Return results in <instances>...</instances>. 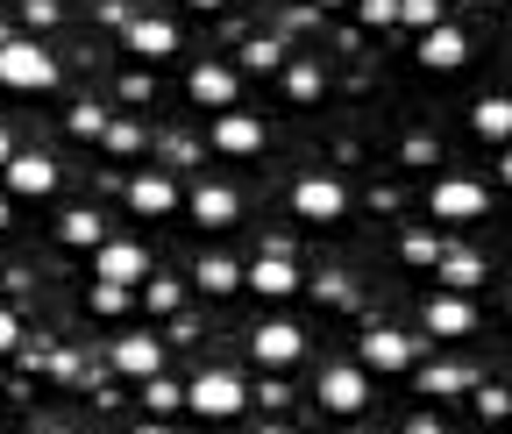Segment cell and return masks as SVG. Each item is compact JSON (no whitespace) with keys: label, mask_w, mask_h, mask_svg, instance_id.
Listing matches in <instances>:
<instances>
[{"label":"cell","mask_w":512,"mask_h":434,"mask_svg":"<svg viewBox=\"0 0 512 434\" xmlns=\"http://www.w3.org/2000/svg\"><path fill=\"white\" fill-rule=\"evenodd\" d=\"M0 86L8 93H50L57 86V57L43 50V43H0Z\"/></svg>","instance_id":"cell-1"},{"label":"cell","mask_w":512,"mask_h":434,"mask_svg":"<svg viewBox=\"0 0 512 434\" xmlns=\"http://www.w3.org/2000/svg\"><path fill=\"white\" fill-rule=\"evenodd\" d=\"M185 406L200 420H235V413H249V392H242L235 370H200V378L185 385Z\"/></svg>","instance_id":"cell-2"},{"label":"cell","mask_w":512,"mask_h":434,"mask_svg":"<svg viewBox=\"0 0 512 434\" xmlns=\"http://www.w3.org/2000/svg\"><path fill=\"white\" fill-rule=\"evenodd\" d=\"M292 214H299V221H313V228H335V221L349 214L342 178H320V171H313V178H299V185H292Z\"/></svg>","instance_id":"cell-3"},{"label":"cell","mask_w":512,"mask_h":434,"mask_svg":"<svg viewBox=\"0 0 512 434\" xmlns=\"http://www.w3.org/2000/svg\"><path fill=\"white\" fill-rule=\"evenodd\" d=\"M427 207H434V221H456V228H463V221H484V214H491V193H484L477 178H441Z\"/></svg>","instance_id":"cell-4"},{"label":"cell","mask_w":512,"mask_h":434,"mask_svg":"<svg viewBox=\"0 0 512 434\" xmlns=\"http://www.w3.org/2000/svg\"><path fill=\"white\" fill-rule=\"evenodd\" d=\"M249 356L264 363V370H292L306 356V328L292 321H264V328H249Z\"/></svg>","instance_id":"cell-5"},{"label":"cell","mask_w":512,"mask_h":434,"mask_svg":"<svg viewBox=\"0 0 512 434\" xmlns=\"http://www.w3.org/2000/svg\"><path fill=\"white\" fill-rule=\"evenodd\" d=\"M128 214H136V221H171L178 214V185L164 171H136V178H128Z\"/></svg>","instance_id":"cell-6"},{"label":"cell","mask_w":512,"mask_h":434,"mask_svg":"<svg viewBox=\"0 0 512 434\" xmlns=\"http://www.w3.org/2000/svg\"><path fill=\"white\" fill-rule=\"evenodd\" d=\"M363 399H370L363 363H335L328 378H320V406H328V413H363Z\"/></svg>","instance_id":"cell-7"},{"label":"cell","mask_w":512,"mask_h":434,"mask_svg":"<svg viewBox=\"0 0 512 434\" xmlns=\"http://www.w3.org/2000/svg\"><path fill=\"white\" fill-rule=\"evenodd\" d=\"M0 178H8V193H15V200H43V193H57V164H50L43 150H22Z\"/></svg>","instance_id":"cell-8"},{"label":"cell","mask_w":512,"mask_h":434,"mask_svg":"<svg viewBox=\"0 0 512 434\" xmlns=\"http://www.w3.org/2000/svg\"><path fill=\"white\" fill-rule=\"evenodd\" d=\"M214 150L221 157H256V150H264V121H256V114H214Z\"/></svg>","instance_id":"cell-9"},{"label":"cell","mask_w":512,"mask_h":434,"mask_svg":"<svg viewBox=\"0 0 512 434\" xmlns=\"http://www.w3.org/2000/svg\"><path fill=\"white\" fill-rule=\"evenodd\" d=\"M93 278H107V285H136V278H150V257L136 250V242H100V250H93Z\"/></svg>","instance_id":"cell-10"},{"label":"cell","mask_w":512,"mask_h":434,"mask_svg":"<svg viewBox=\"0 0 512 434\" xmlns=\"http://www.w3.org/2000/svg\"><path fill=\"white\" fill-rule=\"evenodd\" d=\"M427 335H441V342H463V335H477V306L463 299V292H448V299H434L427 306Z\"/></svg>","instance_id":"cell-11"},{"label":"cell","mask_w":512,"mask_h":434,"mask_svg":"<svg viewBox=\"0 0 512 434\" xmlns=\"http://www.w3.org/2000/svg\"><path fill=\"white\" fill-rule=\"evenodd\" d=\"M299 285H306V271H299L292 257H256V264H249V292H256V299H292Z\"/></svg>","instance_id":"cell-12"},{"label":"cell","mask_w":512,"mask_h":434,"mask_svg":"<svg viewBox=\"0 0 512 434\" xmlns=\"http://www.w3.org/2000/svg\"><path fill=\"white\" fill-rule=\"evenodd\" d=\"M413 335H399V328H370L363 335V370H413Z\"/></svg>","instance_id":"cell-13"},{"label":"cell","mask_w":512,"mask_h":434,"mask_svg":"<svg viewBox=\"0 0 512 434\" xmlns=\"http://www.w3.org/2000/svg\"><path fill=\"white\" fill-rule=\"evenodd\" d=\"M228 221H242L235 185H192V228H228Z\"/></svg>","instance_id":"cell-14"},{"label":"cell","mask_w":512,"mask_h":434,"mask_svg":"<svg viewBox=\"0 0 512 434\" xmlns=\"http://www.w3.org/2000/svg\"><path fill=\"white\" fill-rule=\"evenodd\" d=\"M114 370H121V378H157V370H164V349H157V335H121L114 342Z\"/></svg>","instance_id":"cell-15"},{"label":"cell","mask_w":512,"mask_h":434,"mask_svg":"<svg viewBox=\"0 0 512 434\" xmlns=\"http://www.w3.org/2000/svg\"><path fill=\"white\" fill-rule=\"evenodd\" d=\"M463 57H470V36H463V29H448V22H441V29L420 36V65H427V72H456Z\"/></svg>","instance_id":"cell-16"},{"label":"cell","mask_w":512,"mask_h":434,"mask_svg":"<svg viewBox=\"0 0 512 434\" xmlns=\"http://www.w3.org/2000/svg\"><path fill=\"white\" fill-rule=\"evenodd\" d=\"M185 93L200 100V107H214V114H228V107H235V72H228V65H192Z\"/></svg>","instance_id":"cell-17"},{"label":"cell","mask_w":512,"mask_h":434,"mask_svg":"<svg viewBox=\"0 0 512 434\" xmlns=\"http://www.w3.org/2000/svg\"><path fill=\"white\" fill-rule=\"evenodd\" d=\"M128 50L157 65V57H171V50H178V29H171V22H157V15H143V22H128Z\"/></svg>","instance_id":"cell-18"},{"label":"cell","mask_w":512,"mask_h":434,"mask_svg":"<svg viewBox=\"0 0 512 434\" xmlns=\"http://www.w3.org/2000/svg\"><path fill=\"white\" fill-rule=\"evenodd\" d=\"M470 129H477L484 143H512V100H505V93L477 100V107H470Z\"/></svg>","instance_id":"cell-19"},{"label":"cell","mask_w":512,"mask_h":434,"mask_svg":"<svg viewBox=\"0 0 512 434\" xmlns=\"http://www.w3.org/2000/svg\"><path fill=\"white\" fill-rule=\"evenodd\" d=\"M57 242H64V250H100L107 228H100V214H93V207H72V214L57 221Z\"/></svg>","instance_id":"cell-20"},{"label":"cell","mask_w":512,"mask_h":434,"mask_svg":"<svg viewBox=\"0 0 512 434\" xmlns=\"http://www.w3.org/2000/svg\"><path fill=\"white\" fill-rule=\"evenodd\" d=\"M242 278H249V271H242V264H228V257H200V264H192V285L214 292V299H221V292H235Z\"/></svg>","instance_id":"cell-21"},{"label":"cell","mask_w":512,"mask_h":434,"mask_svg":"<svg viewBox=\"0 0 512 434\" xmlns=\"http://www.w3.org/2000/svg\"><path fill=\"white\" fill-rule=\"evenodd\" d=\"M441 285H448V292H477V285H484V257L448 250V257H441Z\"/></svg>","instance_id":"cell-22"},{"label":"cell","mask_w":512,"mask_h":434,"mask_svg":"<svg viewBox=\"0 0 512 434\" xmlns=\"http://www.w3.org/2000/svg\"><path fill=\"white\" fill-rule=\"evenodd\" d=\"M242 65H249V72H285V43H278V36H249V43H242Z\"/></svg>","instance_id":"cell-23"},{"label":"cell","mask_w":512,"mask_h":434,"mask_svg":"<svg viewBox=\"0 0 512 434\" xmlns=\"http://www.w3.org/2000/svg\"><path fill=\"white\" fill-rule=\"evenodd\" d=\"M399 257H406V264H420V271H441V257H448V250H441L434 235H420V228H413V235H399Z\"/></svg>","instance_id":"cell-24"},{"label":"cell","mask_w":512,"mask_h":434,"mask_svg":"<svg viewBox=\"0 0 512 434\" xmlns=\"http://www.w3.org/2000/svg\"><path fill=\"white\" fill-rule=\"evenodd\" d=\"M143 406L164 420V413H178V406H185V385H171V378H150V385H143Z\"/></svg>","instance_id":"cell-25"},{"label":"cell","mask_w":512,"mask_h":434,"mask_svg":"<svg viewBox=\"0 0 512 434\" xmlns=\"http://www.w3.org/2000/svg\"><path fill=\"white\" fill-rule=\"evenodd\" d=\"M285 93L292 100H320V72L313 65H285Z\"/></svg>","instance_id":"cell-26"},{"label":"cell","mask_w":512,"mask_h":434,"mask_svg":"<svg viewBox=\"0 0 512 434\" xmlns=\"http://www.w3.org/2000/svg\"><path fill=\"white\" fill-rule=\"evenodd\" d=\"M399 22H413V29H441V0H399Z\"/></svg>","instance_id":"cell-27"},{"label":"cell","mask_w":512,"mask_h":434,"mask_svg":"<svg viewBox=\"0 0 512 434\" xmlns=\"http://www.w3.org/2000/svg\"><path fill=\"white\" fill-rule=\"evenodd\" d=\"M114 121H107V107H72V136H107Z\"/></svg>","instance_id":"cell-28"},{"label":"cell","mask_w":512,"mask_h":434,"mask_svg":"<svg viewBox=\"0 0 512 434\" xmlns=\"http://www.w3.org/2000/svg\"><path fill=\"white\" fill-rule=\"evenodd\" d=\"M128 292H136V285H93V314H121V306H128Z\"/></svg>","instance_id":"cell-29"},{"label":"cell","mask_w":512,"mask_h":434,"mask_svg":"<svg viewBox=\"0 0 512 434\" xmlns=\"http://www.w3.org/2000/svg\"><path fill=\"white\" fill-rule=\"evenodd\" d=\"M107 150H143V129H136V121H114V129H107Z\"/></svg>","instance_id":"cell-30"},{"label":"cell","mask_w":512,"mask_h":434,"mask_svg":"<svg viewBox=\"0 0 512 434\" xmlns=\"http://www.w3.org/2000/svg\"><path fill=\"white\" fill-rule=\"evenodd\" d=\"M477 406H484V420H505V413H512V392H498V385H484V392H477Z\"/></svg>","instance_id":"cell-31"},{"label":"cell","mask_w":512,"mask_h":434,"mask_svg":"<svg viewBox=\"0 0 512 434\" xmlns=\"http://www.w3.org/2000/svg\"><path fill=\"white\" fill-rule=\"evenodd\" d=\"M356 8H363V22H377V29L399 22V0H356Z\"/></svg>","instance_id":"cell-32"},{"label":"cell","mask_w":512,"mask_h":434,"mask_svg":"<svg viewBox=\"0 0 512 434\" xmlns=\"http://www.w3.org/2000/svg\"><path fill=\"white\" fill-rule=\"evenodd\" d=\"M178 299H185V292H178L171 278H157V285H150V306H157V314H171V306H178Z\"/></svg>","instance_id":"cell-33"},{"label":"cell","mask_w":512,"mask_h":434,"mask_svg":"<svg viewBox=\"0 0 512 434\" xmlns=\"http://www.w3.org/2000/svg\"><path fill=\"white\" fill-rule=\"evenodd\" d=\"M15 342H22V321H15V314H8V306H0V356H8V349H15Z\"/></svg>","instance_id":"cell-34"},{"label":"cell","mask_w":512,"mask_h":434,"mask_svg":"<svg viewBox=\"0 0 512 434\" xmlns=\"http://www.w3.org/2000/svg\"><path fill=\"white\" fill-rule=\"evenodd\" d=\"M22 15H29L36 29H50V22H57V0H29V8H22Z\"/></svg>","instance_id":"cell-35"},{"label":"cell","mask_w":512,"mask_h":434,"mask_svg":"<svg viewBox=\"0 0 512 434\" xmlns=\"http://www.w3.org/2000/svg\"><path fill=\"white\" fill-rule=\"evenodd\" d=\"M498 185H512V143H505V157H498Z\"/></svg>","instance_id":"cell-36"},{"label":"cell","mask_w":512,"mask_h":434,"mask_svg":"<svg viewBox=\"0 0 512 434\" xmlns=\"http://www.w3.org/2000/svg\"><path fill=\"white\" fill-rule=\"evenodd\" d=\"M15 164V143H8V129H0V171H8Z\"/></svg>","instance_id":"cell-37"},{"label":"cell","mask_w":512,"mask_h":434,"mask_svg":"<svg viewBox=\"0 0 512 434\" xmlns=\"http://www.w3.org/2000/svg\"><path fill=\"white\" fill-rule=\"evenodd\" d=\"M136 434H171V427H164V420H143V427H136Z\"/></svg>","instance_id":"cell-38"},{"label":"cell","mask_w":512,"mask_h":434,"mask_svg":"<svg viewBox=\"0 0 512 434\" xmlns=\"http://www.w3.org/2000/svg\"><path fill=\"white\" fill-rule=\"evenodd\" d=\"M185 8H200V15H214V8H221V0H185Z\"/></svg>","instance_id":"cell-39"},{"label":"cell","mask_w":512,"mask_h":434,"mask_svg":"<svg viewBox=\"0 0 512 434\" xmlns=\"http://www.w3.org/2000/svg\"><path fill=\"white\" fill-rule=\"evenodd\" d=\"M313 8H349V0H313Z\"/></svg>","instance_id":"cell-40"},{"label":"cell","mask_w":512,"mask_h":434,"mask_svg":"<svg viewBox=\"0 0 512 434\" xmlns=\"http://www.w3.org/2000/svg\"><path fill=\"white\" fill-rule=\"evenodd\" d=\"M43 434H79V427H43Z\"/></svg>","instance_id":"cell-41"},{"label":"cell","mask_w":512,"mask_h":434,"mask_svg":"<svg viewBox=\"0 0 512 434\" xmlns=\"http://www.w3.org/2000/svg\"><path fill=\"white\" fill-rule=\"evenodd\" d=\"M0 228H8V200H0Z\"/></svg>","instance_id":"cell-42"},{"label":"cell","mask_w":512,"mask_h":434,"mask_svg":"<svg viewBox=\"0 0 512 434\" xmlns=\"http://www.w3.org/2000/svg\"><path fill=\"white\" fill-rule=\"evenodd\" d=\"M264 434H278V427H264Z\"/></svg>","instance_id":"cell-43"}]
</instances>
